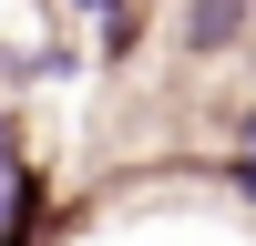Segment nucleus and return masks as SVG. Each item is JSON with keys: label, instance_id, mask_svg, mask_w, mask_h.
<instances>
[{"label": "nucleus", "instance_id": "obj_2", "mask_svg": "<svg viewBox=\"0 0 256 246\" xmlns=\"http://www.w3.org/2000/svg\"><path fill=\"white\" fill-rule=\"evenodd\" d=\"M236 164H246V174H256V113H246V154H236Z\"/></svg>", "mask_w": 256, "mask_h": 246}, {"label": "nucleus", "instance_id": "obj_1", "mask_svg": "<svg viewBox=\"0 0 256 246\" xmlns=\"http://www.w3.org/2000/svg\"><path fill=\"white\" fill-rule=\"evenodd\" d=\"M246 31H256V0H184V10H174L184 62H216V52H236Z\"/></svg>", "mask_w": 256, "mask_h": 246}]
</instances>
